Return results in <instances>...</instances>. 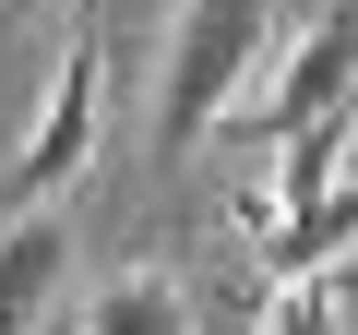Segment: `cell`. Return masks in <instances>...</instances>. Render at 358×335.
Masks as SVG:
<instances>
[{
	"instance_id": "6da1fadb",
	"label": "cell",
	"mask_w": 358,
	"mask_h": 335,
	"mask_svg": "<svg viewBox=\"0 0 358 335\" xmlns=\"http://www.w3.org/2000/svg\"><path fill=\"white\" fill-rule=\"evenodd\" d=\"M263 60H275V0H179L155 72V144H203L215 120H239Z\"/></svg>"
},
{
	"instance_id": "7a4b0ae2",
	"label": "cell",
	"mask_w": 358,
	"mask_h": 335,
	"mask_svg": "<svg viewBox=\"0 0 358 335\" xmlns=\"http://www.w3.org/2000/svg\"><path fill=\"white\" fill-rule=\"evenodd\" d=\"M358 96V0H334V13H310L275 60H263V84L239 96L263 132H299V120H322V108H346Z\"/></svg>"
},
{
	"instance_id": "3957f363",
	"label": "cell",
	"mask_w": 358,
	"mask_h": 335,
	"mask_svg": "<svg viewBox=\"0 0 358 335\" xmlns=\"http://www.w3.org/2000/svg\"><path fill=\"white\" fill-rule=\"evenodd\" d=\"M84 156H96V36H72V48H60L48 108H36V120H24V144H13V204H48Z\"/></svg>"
},
{
	"instance_id": "277c9868",
	"label": "cell",
	"mask_w": 358,
	"mask_h": 335,
	"mask_svg": "<svg viewBox=\"0 0 358 335\" xmlns=\"http://www.w3.org/2000/svg\"><path fill=\"white\" fill-rule=\"evenodd\" d=\"M60 264H72V228L48 204H13V228H0V335H24L60 299Z\"/></svg>"
},
{
	"instance_id": "5b68a950",
	"label": "cell",
	"mask_w": 358,
	"mask_h": 335,
	"mask_svg": "<svg viewBox=\"0 0 358 335\" xmlns=\"http://www.w3.org/2000/svg\"><path fill=\"white\" fill-rule=\"evenodd\" d=\"M84 335H192V287H179V275H155V264H131L120 287H96Z\"/></svg>"
},
{
	"instance_id": "8992f818",
	"label": "cell",
	"mask_w": 358,
	"mask_h": 335,
	"mask_svg": "<svg viewBox=\"0 0 358 335\" xmlns=\"http://www.w3.org/2000/svg\"><path fill=\"white\" fill-rule=\"evenodd\" d=\"M346 240H358V192H322V204H299V216L263 228V264H275V287H287V275H322Z\"/></svg>"
},
{
	"instance_id": "52a82bcc",
	"label": "cell",
	"mask_w": 358,
	"mask_h": 335,
	"mask_svg": "<svg viewBox=\"0 0 358 335\" xmlns=\"http://www.w3.org/2000/svg\"><path fill=\"white\" fill-rule=\"evenodd\" d=\"M263 335H334V287H322V275H287V287L263 299Z\"/></svg>"
}]
</instances>
